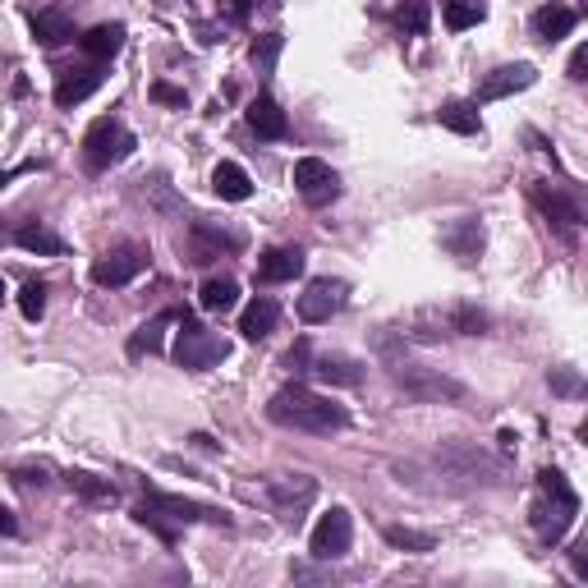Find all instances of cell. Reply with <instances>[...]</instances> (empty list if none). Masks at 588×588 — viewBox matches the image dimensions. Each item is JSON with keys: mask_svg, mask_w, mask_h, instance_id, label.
Masks as SVG:
<instances>
[{"mask_svg": "<svg viewBox=\"0 0 588 588\" xmlns=\"http://www.w3.org/2000/svg\"><path fill=\"white\" fill-rule=\"evenodd\" d=\"M10 478L19 487H46L51 483V464H19V469H10Z\"/></svg>", "mask_w": 588, "mask_h": 588, "instance_id": "cell-38", "label": "cell"}, {"mask_svg": "<svg viewBox=\"0 0 588 588\" xmlns=\"http://www.w3.org/2000/svg\"><path fill=\"white\" fill-rule=\"evenodd\" d=\"M437 120L451 134H478V102H441Z\"/></svg>", "mask_w": 588, "mask_h": 588, "instance_id": "cell-31", "label": "cell"}, {"mask_svg": "<svg viewBox=\"0 0 588 588\" xmlns=\"http://www.w3.org/2000/svg\"><path fill=\"white\" fill-rule=\"evenodd\" d=\"M313 377L327 386H359L363 382V363L350 354H317L313 359Z\"/></svg>", "mask_w": 588, "mask_h": 588, "instance_id": "cell-20", "label": "cell"}, {"mask_svg": "<svg viewBox=\"0 0 588 588\" xmlns=\"http://www.w3.org/2000/svg\"><path fill=\"white\" fill-rule=\"evenodd\" d=\"M492 331V313L478 304H432V308H419L409 317L405 336L409 340H441V336H487Z\"/></svg>", "mask_w": 588, "mask_h": 588, "instance_id": "cell-3", "label": "cell"}, {"mask_svg": "<svg viewBox=\"0 0 588 588\" xmlns=\"http://www.w3.org/2000/svg\"><path fill=\"white\" fill-rule=\"evenodd\" d=\"M276 322H281V304L276 299H253L249 308H244V317H239V331H244V340H267L276 331Z\"/></svg>", "mask_w": 588, "mask_h": 588, "instance_id": "cell-23", "label": "cell"}, {"mask_svg": "<svg viewBox=\"0 0 588 588\" xmlns=\"http://www.w3.org/2000/svg\"><path fill=\"white\" fill-rule=\"evenodd\" d=\"M19 313L28 317V322H42V313H46V285L42 281H28L19 290Z\"/></svg>", "mask_w": 588, "mask_h": 588, "instance_id": "cell-35", "label": "cell"}, {"mask_svg": "<svg viewBox=\"0 0 588 588\" xmlns=\"http://www.w3.org/2000/svg\"><path fill=\"white\" fill-rule=\"evenodd\" d=\"M428 19H432L428 0H409V5H400V28H405V33L423 37V33H428Z\"/></svg>", "mask_w": 588, "mask_h": 588, "instance_id": "cell-36", "label": "cell"}, {"mask_svg": "<svg viewBox=\"0 0 588 588\" xmlns=\"http://www.w3.org/2000/svg\"><path fill=\"white\" fill-rule=\"evenodd\" d=\"M143 267H147L143 249H111L106 258L92 262V281L106 285V290H120V285H129Z\"/></svg>", "mask_w": 588, "mask_h": 588, "instance_id": "cell-13", "label": "cell"}, {"mask_svg": "<svg viewBox=\"0 0 588 588\" xmlns=\"http://www.w3.org/2000/svg\"><path fill=\"white\" fill-rule=\"evenodd\" d=\"M313 497H317V478L308 474H285L267 483V501H272V510L281 520H299L304 506H313Z\"/></svg>", "mask_w": 588, "mask_h": 588, "instance_id": "cell-12", "label": "cell"}, {"mask_svg": "<svg viewBox=\"0 0 588 588\" xmlns=\"http://www.w3.org/2000/svg\"><path fill=\"white\" fill-rule=\"evenodd\" d=\"M212 189H216V198H226V203H244L253 193V180L239 161H221V166L212 170Z\"/></svg>", "mask_w": 588, "mask_h": 588, "instance_id": "cell-24", "label": "cell"}, {"mask_svg": "<svg viewBox=\"0 0 588 588\" xmlns=\"http://www.w3.org/2000/svg\"><path fill=\"white\" fill-rule=\"evenodd\" d=\"M299 272H304V249H290V244L267 249V253H262V262H258V281H267V285L294 281Z\"/></svg>", "mask_w": 588, "mask_h": 588, "instance_id": "cell-18", "label": "cell"}, {"mask_svg": "<svg viewBox=\"0 0 588 588\" xmlns=\"http://www.w3.org/2000/svg\"><path fill=\"white\" fill-rule=\"evenodd\" d=\"M281 46H285V37H258L253 42V65L262 69V74H272V65H276V56H281Z\"/></svg>", "mask_w": 588, "mask_h": 588, "instance_id": "cell-37", "label": "cell"}, {"mask_svg": "<svg viewBox=\"0 0 588 588\" xmlns=\"http://www.w3.org/2000/svg\"><path fill=\"white\" fill-rule=\"evenodd\" d=\"M345 299H350V285L331 281V276H317V281H308V290L299 294V317H304V322H331V317L345 308Z\"/></svg>", "mask_w": 588, "mask_h": 588, "instance_id": "cell-11", "label": "cell"}, {"mask_svg": "<svg viewBox=\"0 0 588 588\" xmlns=\"http://www.w3.org/2000/svg\"><path fill=\"white\" fill-rule=\"evenodd\" d=\"M267 419L281 423V428L290 432H308V437H331V432H340L345 423H350V414H345V405H336V400L317 396V391H308V386H281L272 400H267Z\"/></svg>", "mask_w": 588, "mask_h": 588, "instance_id": "cell-1", "label": "cell"}, {"mask_svg": "<svg viewBox=\"0 0 588 588\" xmlns=\"http://www.w3.org/2000/svg\"><path fill=\"white\" fill-rule=\"evenodd\" d=\"M570 28H575V10L570 5H543L533 14V33L543 42H561V37H570Z\"/></svg>", "mask_w": 588, "mask_h": 588, "instance_id": "cell-28", "label": "cell"}, {"mask_svg": "<svg viewBox=\"0 0 588 588\" xmlns=\"http://www.w3.org/2000/svg\"><path fill=\"white\" fill-rule=\"evenodd\" d=\"M579 441H584V446H588V423H584V428H579Z\"/></svg>", "mask_w": 588, "mask_h": 588, "instance_id": "cell-45", "label": "cell"}, {"mask_svg": "<svg viewBox=\"0 0 588 588\" xmlns=\"http://www.w3.org/2000/svg\"><path fill=\"white\" fill-rule=\"evenodd\" d=\"M350 543H354V520L345 506H331L322 520H317L313 538H308V552L317 561H340V556H350Z\"/></svg>", "mask_w": 588, "mask_h": 588, "instance_id": "cell-9", "label": "cell"}, {"mask_svg": "<svg viewBox=\"0 0 588 588\" xmlns=\"http://www.w3.org/2000/svg\"><path fill=\"white\" fill-rule=\"evenodd\" d=\"M152 102H161V106H189V92H184V88H170V83H152Z\"/></svg>", "mask_w": 588, "mask_h": 588, "instance_id": "cell-39", "label": "cell"}, {"mask_svg": "<svg viewBox=\"0 0 588 588\" xmlns=\"http://www.w3.org/2000/svg\"><path fill=\"white\" fill-rule=\"evenodd\" d=\"M570 79H588V46H579L570 56Z\"/></svg>", "mask_w": 588, "mask_h": 588, "instance_id": "cell-41", "label": "cell"}, {"mask_svg": "<svg viewBox=\"0 0 588 588\" xmlns=\"http://www.w3.org/2000/svg\"><path fill=\"white\" fill-rule=\"evenodd\" d=\"M382 533H386V543H391V547H400V552H419V556L437 552V538H432V533L405 529V524H386Z\"/></svg>", "mask_w": 588, "mask_h": 588, "instance_id": "cell-32", "label": "cell"}, {"mask_svg": "<svg viewBox=\"0 0 588 588\" xmlns=\"http://www.w3.org/2000/svg\"><path fill=\"white\" fill-rule=\"evenodd\" d=\"M184 313H175V308H161L152 322H143V327L129 336V359H143V354H157L161 340H166V327H175Z\"/></svg>", "mask_w": 588, "mask_h": 588, "instance_id": "cell-22", "label": "cell"}, {"mask_svg": "<svg viewBox=\"0 0 588 588\" xmlns=\"http://www.w3.org/2000/svg\"><path fill=\"white\" fill-rule=\"evenodd\" d=\"M285 368H294V373H313V350H308V340H299V345L285 354Z\"/></svg>", "mask_w": 588, "mask_h": 588, "instance_id": "cell-40", "label": "cell"}, {"mask_svg": "<svg viewBox=\"0 0 588 588\" xmlns=\"http://www.w3.org/2000/svg\"><path fill=\"white\" fill-rule=\"evenodd\" d=\"M230 354V340L216 336V331L198 327L193 317H180V340H175V363L189 368V373H207Z\"/></svg>", "mask_w": 588, "mask_h": 588, "instance_id": "cell-6", "label": "cell"}, {"mask_svg": "<svg viewBox=\"0 0 588 588\" xmlns=\"http://www.w3.org/2000/svg\"><path fill=\"white\" fill-rule=\"evenodd\" d=\"M294 189H299V198H304V203L327 207L331 198H340V175L327 166V161L299 157V161H294Z\"/></svg>", "mask_w": 588, "mask_h": 588, "instance_id": "cell-10", "label": "cell"}, {"mask_svg": "<svg viewBox=\"0 0 588 588\" xmlns=\"http://www.w3.org/2000/svg\"><path fill=\"white\" fill-rule=\"evenodd\" d=\"M65 487H69V492H74L79 501H92V506H115V501H120V487H115L111 478L88 474V469H69V474H65Z\"/></svg>", "mask_w": 588, "mask_h": 588, "instance_id": "cell-19", "label": "cell"}, {"mask_svg": "<svg viewBox=\"0 0 588 588\" xmlns=\"http://www.w3.org/2000/svg\"><path fill=\"white\" fill-rule=\"evenodd\" d=\"M570 561H575V570H579V575L588 579V538H584V543L575 547V552H570Z\"/></svg>", "mask_w": 588, "mask_h": 588, "instance_id": "cell-42", "label": "cell"}, {"mask_svg": "<svg viewBox=\"0 0 588 588\" xmlns=\"http://www.w3.org/2000/svg\"><path fill=\"white\" fill-rule=\"evenodd\" d=\"M533 79H538V69H533V65H501V69H492V74L478 83L474 102H501V97H515V92L533 88Z\"/></svg>", "mask_w": 588, "mask_h": 588, "instance_id": "cell-14", "label": "cell"}, {"mask_svg": "<svg viewBox=\"0 0 588 588\" xmlns=\"http://www.w3.org/2000/svg\"><path fill=\"white\" fill-rule=\"evenodd\" d=\"M79 46L92 60H111L115 51L125 46V23H97V28H88V33L79 37Z\"/></svg>", "mask_w": 588, "mask_h": 588, "instance_id": "cell-26", "label": "cell"}, {"mask_svg": "<svg viewBox=\"0 0 588 588\" xmlns=\"http://www.w3.org/2000/svg\"><path fill=\"white\" fill-rule=\"evenodd\" d=\"M483 244H487V235H483V221H478V216H460L455 226L441 230V249L460 262L483 258Z\"/></svg>", "mask_w": 588, "mask_h": 588, "instance_id": "cell-15", "label": "cell"}, {"mask_svg": "<svg viewBox=\"0 0 588 588\" xmlns=\"http://www.w3.org/2000/svg\"><path fill=\"white\" fill-rule=\"evenodd\" d=\"M547 386H552V396H561V400H588V377H579L575 368H552V373H547Z\"/></svg>", "mask_w": 588, "mask_h": 588, "instance_id": "cell-33", "label": "cell"}, {"mask_svg": "<svg viewBox=\"0 0 588 588\" xmlns=\"http://www.w3.org/2000/svg\"><path fill=\"white\" fill-rule=\"evenodd\" d=\"M575 515H579V497L575 487L566 483V474L561 469H543L538 474V501H533V533L547 547H556L570 533Z\"/></svg>", "mask_w": 588, "mask_h": 588, "instance_id": "cell-2", "label": "cell"}, {"mask_svg": "<svg viewBox=\"0 0 588 588\" xmlns=\"http://www.w3.org/2000/svg\"><path fill=\"white\" fill-rule=\"evenodd\" d=\"M483 0H446V28L451 33H464V28H474L483 23Z\"/></svg>", "mask_w": 588, "mask_h": 588, "instance_id": "cell-34", "label": "cell"}, {"mask_svg": "<svg viewBox=\"0 0 588 588\" xmlns=\"http://www.w3.org/2000/svg\"><path fill=\"white\" fill-rule=\"evenodd\" d=\"M0 533H5V538H14V533H19V524H14V510H0Z\"/></svg>", "mask_w": 588, "mask_h": 588, "instance_id": "cell-44", "label": "cell"}, {"mask_svg": "<svg viewBox=\"0 0 588 588\" xmlns=\"http://www.w3.org/2000/svg\"><path fill=\"white\" fill-rule=\"evenodd\" d=\"M193 244H198V258L193 262H212V258H221V253H235L244 239H239L235 230L212 226V221H193Z\"/></svg>", "mask_w": 588, "mask_h": 588, "instance_id": "cell-21", "label": "cell"}, {"mask_svg": "<svg viewBox=\"0 0 588 588\" xmlns=\"http://www.w3.org/2000/svg\"><path fill=\"white\" fill-rule=\"evenodd\" d=\"M134 520L143 529H152L170 547L175 543L170 524H226V515L216 506H203V501H184V497H170V492H147V501L134 510Z\"/></svg>", "mask_w": 588, "mask_h": 588, "instance_id": "cell-4", "label": "cell"}, {"mask_svg": "<svg viewBox=\"0 0 588 588\" xmlns=\"http://www.w3.org/2000/svg\"><path fill=\"white\" fill-rule=\"evenodd\" d=\"M134 152V134H129L115 115H106V120H97V125L83 134V161H88L92 170H111L120 166V161Z\"/></svg>", "mask_w": 588, "mask_h": 588, "instance_id": "cell-7", "label": "cell"}, {"mask_svg": "<svg viewBox=\"0 0 588 588\" xmlns=\"http://www.w3.org/2000/svg\"><path fill=\"white\" fill-rule=\"evenodd\" d=\"M533 203H538V212L552 221L561 235H575L579 226H584V212H579L575 203H570L561 189H547V184H533Z\"/></svg>", "mask_w": 588, "mask_h": 588, "instance_id": "cell-16", "label": "cell"}, {"mask_svg": "<svg viewBox=\"0 0 588 588\" xmlns=\"http://www.w3.org/2000/svg\"><path fill=\"white\" fill-rule=\"evenodd\" d=\"M249 129L258 138H285V129H290V125H285V111H281V106H276L272 97L262 92L258 102L249 106Z\"/></svg>", "mask_w": 588, "mask_h": 588, "instance_id": "cell-27", "label": "cell"}, {"mask_svg": "<svg viewBox=\"0 0 588 588\" xmlns=\"http://www.w3.org/2000/svg\"><path fill=\"white\" fill-rule=\"evenodd\" d=\"M386 373H391V382H396L409 400H423V405H460V400L469 396V391H464V382L446 377L441 368L409 363V354H400V359L386 363Z\"/></svg>", "mask_w": 588, "mask_h": 588, "instance_id": "cell-5", "label": "cell"}, {"mask_svg": "<svg viewBox=\"0 0 588 588\" xmlns=\"http://www.w3.org/2000/svg\"><path fill=\"white\" fill-rule=\"evenodd\" d=\"M102 88V69L92 65V69H65L56 79V106H79V102H88L92 92Z\"/></svg>", "mask_w": 588, "mask_h": 588, "instance_id": "cell-17", "label": "cell"}, {"mask_svg": "<svg viewBox=\"0 0 588 588\" xmlns=\"http://www.w3.org/2000/svg\"><path fill=\"white\" fill-rule=\"evenodd\" d=\"M437 464H441V469H451L455 478H474V483H506V464L492 460V455L478 451V446H464V441L441 446Z\"/></svg>", "mask_w": 588, "mask_h": 588, "instance_id": "cell-8", "label": "cell"}, {"mask_svg": "<svg viewBox=\"0 0 588 588\" xmlns=\"http://www.w3.org/2000/svg\"><path fill=\"white\" fill-rule=\"evenodd\" d=\"M253 10H258V0H230V14H235V19H249Z\"/></svg>", "mask_w": 588, "mask_h": 588, "instance_id": "cell-43", "label": "cell"}, {"mask_svg": "<svg viewBox=\"0 0 588 588\" xmlns=\"http://www.w3.org/2000/svg\"><path fill=\"white\" fill-rule=\"evenodd\" d=\"M33 37L42 46H65L74 42V19L65 10H37L33 14Z\"/></svg>", "mask_w": 588, "mask_h": 588, "instance_id": "cell-25", "label": "cell"}, {"mask_svg": "<svg viewBox=\"0 0 588 588\" xmlns=\"http://www.w3.org/2000/svg\"><path fill=\"white\" fill-rule=\"evenodd\" d=\"M14 244L28 253H46V258H60V253H65V239L46 226H19L14 230Z\"/></svg>", "mask_w": 588, "mask_h": 588, "instance_id": "cell-29", "label": "cell"}, {"mask_svg": "<svg viewBox=\"0 0 588 588\" xmlns=\"http://www.w3.org/2000/svg\"><path fill=\"white\" fill-rule=\"evenodd\" d=\"M239 299V285L230 281V276H212V281H203V290H198V304L207 308V313H226V308H235Z\"/></svg>", "mask_w": 588, "mask_h": 588, "instance_id": "cell-30", "label": "cell"}]
</instances>
